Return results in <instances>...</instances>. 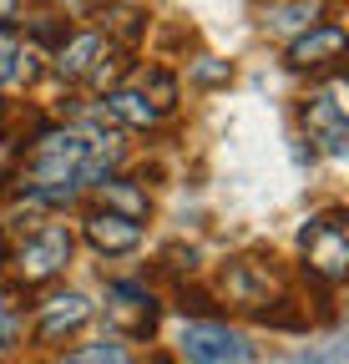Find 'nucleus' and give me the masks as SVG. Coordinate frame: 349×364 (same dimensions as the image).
Masks as SVG:
<instances>
[{
  "label": "nucleus",
  "instance_id": "6",
  "mask_svg": "<svg viewBox=\"0 0 349 364\" xmlns=\"http://www.w3.org/2000/svg\"><path fill=\"white\" fill-rule=\"evenodd\" d=\"M81 233H86V243H92L102 258H122V253H137L142 248V223L122 218L112 208H92L81 218Z\"/></svg>",
  "mask_w": 349,
  "mask_h": 364
},
{
  "label": "nucleus",
  "instance_id": "8",
  "mask_svg": "<svg viewBox=\"0 0 349 364\" xmlns=\"http://www.w3.org/2000/svg\"><path fill=\"white\" fill-rule=\"evenodd\" d=\"M107 51H112V41H107L102 31H71L56 51H51V71H56L61 81H86Z\"/></svg>",
  "mask_w": 349,
  "mask_h": 364
},
{
  "label": "nucleus",
  "instance_id": "11",
  "mask_svg": "<svg viewBox=\"0 0 349 364\" xmlns=\"http://www.w3.org/2000/svg\"><path fill=\"white\" fill-rule=\"evenodd\" d=\"M264 26L269 31H309V26H319V6L314 0H279V6H269L264 11Z\"/></svg>",
  "mask_w": 349,
  "mask_h": 364
},
{
  "label": "nucleus",
  "instance_id": "14",
  "mask_svg": "<svg viewBox=\"0 0 349 364\" xmlns=\"http://www.w3.org/2000/svg\"><path fill=\"white\" fill-rule=\"evenodd\" d=\"M188 76L203 81V86H223V81L233 76V66H228V61H218V56H198V61H188Z\"/></svg>",
  "mask_w": 349,
  "mask_h": 364
},
{
  "label": "nucleus",
  "instance_id": "4",
  "mask_svg": "<svg viewBox=\"0 0 349 364\" xmlns=\"http://www.w3.org/2000/svg\"><path fill=\"white\" fill-rule=\"evenodd\" d=\"M92 324V299L86 294H76V289H66V294H46L36 304V324H31V334H36V344H61V339H71L76 329H86Z\"/></svg>",
  "mask_w": 349,
  "mask_h": 364
},
{
  "label": "nucleus",
  "instance_id": "9",
  "mask_svg": "<svg viewBox=\"0 0 349 364\" xmlns=\"http://www.w3.org/2000/svg\"><path fill=\"white\" fill-rule=\"evenodd\" d=\"M157 299L142 289V284H112V324L127 334V339H147L157 329Z\"/></svg>",
  "mask_w": 349,
  "mask_h": 364
},
{
  "label": "nucleus",
  "instance_id": "18",
  "mask_svg": "<svg viewBox=\"0 0 349 364\" xmlns=\"http://www.w3.org/2000/svg\"><path fill=\"white\" fill-rule=\"evenodd\" d=\"M16 11H21V0H0V26H11Z\"/></svg>",
  "mask_w": 349,
  "mask_h": 364
},
{
  "label": "nucleus",
  "instance_id": "16",
  "mask_svg": "<svg viewBox=\"0 0 349 364\" xmlns=\"http://www.w3.org/2000/svg\"><path fill=\"white\" fill-rule=\"evenodd\" d=\"M112 31H117L122 41H137V36H142V11L122 6V11H117V26H112Z\"/></svg>",
  "mask_w": 349,
  "mask_h": 364
},
{
  "label": "nucleus",
  "instance_id": "5",
  "mask_svg": "<svg viewBox=\"0 0 349 364\" xmlns=\"http://www.w3.org/2000/svg\"><path fill=\"white\" fill-rule=\"evenodd\" d=\"M299 117L309 127L314 142H324L329 157H344V102H339V81H329L324 91H309L299 102Z\"/></svg>",
  "mask_w": 349,
  "mask_h": 364
},
{
  "label": "nucleus",
  "instance_id": "15",
  "mask_svg": "<svg viewBox=\"0 0 349 364\" xmlns=\"http://www.w3.org/2000/svg\"><path fill=\"white\" fill-rule=\"evenodd\" d=\"M21 31H16V21L11 26H0V81H11L16 76V56H21Z\"/></svg>",
  "mask_w": 349,
  "mask_h": 364
},
{
  "label": "nucleus",
  "instance_id": "10",
  "mask_svg": "<svg viewBox=\"0 0 349 364\" xmlns=\"http://www.w3.org/2000/svg\"><path fill=\"white\" fill-rule=\"evenodd\" d=\"M102 112H107L117 127H137V132H147V127H157V122H162L157 102L147 97L142 86H112L107 97H102Z\"/></svg>",
  "mask_w": 349,
  "mask_h": 364
},
{
  "label": "nucleus",
  "instance_id": "12",
  "mask_svg": "<svg viewBox=\"0 0 349 364\" xmlns=\"http://www.w3.org/2000/svg\"><path fill=\"white\" fill-rule=\"evenodd\" d=\"M102 198H107V208L112 213H122V218H132V223H142L147 218V193H137L127 177H112V182H102Z\"/></svg>",
  "mask_w": 349,
  "mask_h": 364
},
{
  "label": "nucleus",
  "instance_id": "3",
  "mask_svg": "<svg viewBox=\"0 0 349 364\" xmlns=\"http://www.w3.org/2000/svg\"><path fill=\"white\" fill-rule=\"evenodd\" d=\"M178 354L188 364H243L253 359V344L238 329H228L223 318H193L178 329Z\"/></svg>",
  "mask_w": 349,
  "mask_h": 364
},
{
  "label": "nucleus",
  "instance_id": "2",
  "mask_svg": "<svg viewBox=\"0 0 349 364\" xmlns=\"http://www.w3.org/2000/svg\"><path fill=\"white\" fill-rule=\"evenodd\" d=\"M299 243H304V268H309V279L339 284L349 273V238H344V213L339 208H329V213L304 223Z\"/></svg>",
  "mask_w": 349,
  "mask_h": 364
},
{
  "label": "nucleus",
  "instance_id": "19",
  "mask_svg": "<svg viewBox=\"0 0 349 364\" xmlns=\"http://www.w3.org/2000/svg\"><path fill=\"white\" fill-rule=\"evenodd\" d=\"M152 364H172V359H167V354H152Z\"/></svg>",
  "mask_w": 349,
  "mask_h": 364
},
{
  "label": "nucleus",
  "instance_id": "1",
  "mask_svg": "<svg viewBox=\"0 0 349 364\" xmlns=\"http://www.w3.org/2000/svg\"><path fill=\"white\" fill-rule=\"evenodd\" d=\"M71 248H76V238H71L66 223H41V228H31L26 238L11 243L6 268H11V279L21 289H36V284H51L56 273L71 263Z\"/></svg>",
  "mask_w": 349,
  "mask_h": 364
},
{
  "label": "nucleus",
  "instance_id": "17",
  "mask_svg": "<svg viewBox=\"0 0 349 364\" xmlns=\"http://www.w3.org/2000/svg\"><path fill=\"white\" fill-rule=\"evenodd\" d=\"M61 6H66V16H76V21H92V16H107L112 0H61Z\"/></svg>",
  "mask_w": 349,
  "mask_h": 364
},
{
  "label": "nucleus",
  "instance_id": "13",
  "mask_svg": "<svg viewBox=\"0 0 349 364\" xmlns=\"http://www.w3.org/2000/svg\"><path fill=\"white\" fill-rule=\"evenodd\" d=\"M56 364H132V354H127L122 339H97V344H76Z\"/></svg>",
  "mask_w": 349,
  "mask_h": 364
},
{
  "label": "nucleus",
  "instance_id": "7",
  "mask_svg": "<svg viewBox=\"0 0 349 364\" xmlns=\"http://www.w3.org/2000/svg\"><path fill=\"white\" fill-rule=\"evenodd\" d=\"M339 56H344V26H334V21H319V26L299 31L289 41V66L294 71H324Z\"/></svg>",
  "mask_w": 349,
  "mask_h": 364
}]
</instances>
